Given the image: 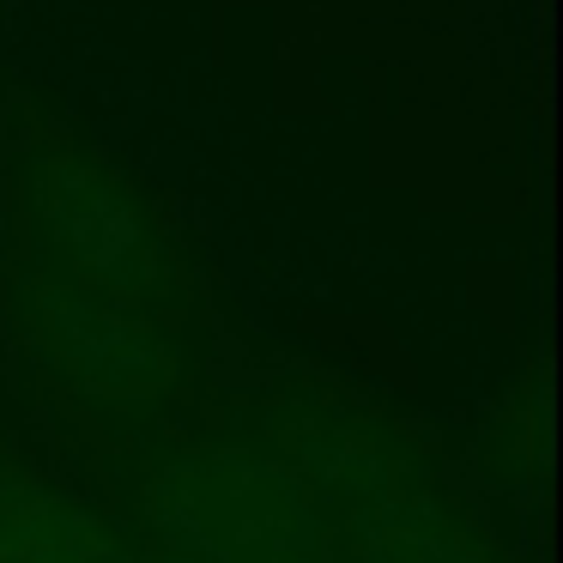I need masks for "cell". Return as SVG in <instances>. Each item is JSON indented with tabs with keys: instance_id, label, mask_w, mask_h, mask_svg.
Segmentation results:
<instances>
[{
	"instance_id": "6da1fadb",
	"label": "cell",
	"mask_w": 563,
	"mask_h": 563,
	"mask_svg": "<svg viewBox=\"0 0 563 563\" xmlns=\"http://www.w3.org/2000/svg\"><path fill=\"white\" fill-rule=\"evenodd\" d=\"M219 418L303 485L328 563H503L442 461L382 406L297 376L243 394Z\"/></svg>"
},
{
	"instance_id": "7a4b0ae2",
	"label": "cell",
	"mask_w": 563,
	"mask_h": 563,
	"mask_svg": "<svg viewBox=\"0 0 563 563\" xmlns=\"http://www.w3.org/2000/svg\"><path fill=\"white\" fill-rule=\"evenodd\" d=\"M7 309L37 376L67 412L86 418L98 454L207 424L212 328H183L19 261H7Z\"/></svg>"
},
{
	"instance_id": "3957f363",
	"label": "cell",
	"mask_w": 563,
	"mask_h": 563,
	"mask_svg": "<svg viewBox=\"0 0 563 563\" xmlns=\"http://www.w3.org/2000/svg\"><path fill=\"white\" fill-rule=\"evenodd\" d=\"M13 261L183 328H207L200 267L170 219L49 122L25 128L13 152Z\"/></svg>"
},
{
	"instance_id": "277c9868",
	"label": "cell",
	"mask_w": 563,
	"mask_h": 563,
	"mask_svg": "<svg viewBox=\"0 0 563 563\" xmlns=\"http://www.w3.org/2000/svg\"><path fill=\"white\" fill-rule=\"evenodd\" d=\"M98 466L134 539H158L200 563H328L303 485L219 412L183 437L98 454Z\"/></svg>"
},
{
	"instance_id": "5b68a950",
	"label": "cell",
	"mask_w": 563,
	"mask_h": 563,
	"mask_svg": "<svg viewBox=\"0 0 563 563\" xmlns=\"http://www.w3.org/2000/svg\"><path fill=\"white\" fill-rule=\"evenodd\" d=\"M0 563H134L122 515L0 454Z\"/></svg>"
},
{
	"instance_id": "8992f818",
	"label": "cell",
	"mask_w": 563,
	"mask_h": 563,
	"mask_svg": "<svg viewBox=\"0 0 563 563\" xmlns=\"http://www.w3.org/2000/svg\"><path fill=\"white\" fill-rule=\"evenodd\" d=\"M533 400L527 394H509V400L497 406V418L485 424V437H478V466H485L490 490L509 503H527V490H533Z\"/></svg>"
},
{
	"instance_id": "52a82bcc",
	"label": "cell",
	"mask_w": 563,
	"mask_h": 563,
	"mask_svg": "<svg viewBox=\"0 0 563 563\" xmlns=\"http://www.w3.org/2000/svg\"><path fill=\"white\" fill-rule=\"evenodd\" d=\"M134 563H200V558H188V551H176V545H158V539H134Z\"/></svg>"
}]
</instances>
